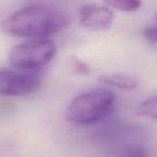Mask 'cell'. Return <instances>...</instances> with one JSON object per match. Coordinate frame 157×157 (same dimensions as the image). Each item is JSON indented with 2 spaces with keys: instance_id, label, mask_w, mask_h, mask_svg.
<instances>
[{
  "instance_id": "6da1fadb",
  "label": "cell",
  "mask_w": 157,
  "mask_h": 157,
  "mask_svg": "<svg viewBox=\"0 0 157 157\" xmlns=\"http://www.w3.org/2000/svg\"><path fill=\"white\" fill-rule=\"evenodd\" d=\"M69 17L48 7H27L11 14L1 24L6 33L13 37L42 39L68 27Z\"/></svg>"
},
{
  "instance_id": "7a4b0ae2",
  "label": "cell",
  "mask_w": 157,
  "mask_h": 157,
  "mask_svg": "<svg viewBox=\"0 0 157 157\" xmlns=\"http://www.w3.org/2000/svg\"><path fill=\"white\" fill-rule=\"evenodd\" d=\"M115 95L108 88H97L73 98L67 109V120L76 125H92L113 110Z\"/></svg>"
},
{
  "instance_id": "3957f363",
  "label": "cell",
  "mask_w": 157,
  "mask_h": 157,
  "mask_svg": "<svg viewBox=\"0 0 157 157\" xmlns=\"http://www.w3.org/2000/svg\"><path fill=\"white\" fill-rule=\"evenodd\" d=\"M56 55V45L51 40L36 39L15 45L10 50L9 60L14 67L33 71L48 65Z\"/></svg>"
},
{
  "instance_id": "277c9868",
  "label": "cell",
  "mask_w": 157,
  "mask_h": 157,
  "mask_svg": "<svg viewBox=\"0 0 157 157\" xmlns=\"http://www.w3.org/2000/svg\"><path fill=\"white\" fill-rule=\"evenodd\" d=\"M39 75L27 71L0 70V96L20 97L35 93L41 87Z\"/></svg>"
},
{
  "instance_id": "5b68a950",
  "label": "cell",
  "mask_w": 157,
  "mask_h": 157,
  "mask_svg": "<svg viewBox=\"0 0 157 157\" xmlns=\"http://www.w3.org/2000/svg\"><path fill=\"white\" fill-rule=\"evenodd\" d=\"M113 20L114 14L110 8L98 5L84 6L78 14V24L83 28L93 31L109 29Z\"/></svg>"
},
{
  "instance_id": "8992f818",
  "label": "cell",
  "mask_w": 157,
  "mask_h": 157,
  "mask_svg": "<svg viewBox=\"0 0 157 157\" xmlns=\"http://www.w3.org/2000/svg\"><path fill=\"white\" fill-rule=\"evenodd\" d=\"M98 81L103 86H111L124 90H133L139 85V82L136 78L121 73L102 74L99 76Z\"/></svg>"
},
{
  "instance_id": "52a82bcc",
  "label": "cell",
  "mask_w": 157,
  "mask_h": 157,
  "mask_svg": "<svg viewBox=\"0 0 157 157\" xmlns=\"http://www.w3.org/2000/svg\"><path fill=\"white\" fill-rule=\"evenodd\" d=\"M136 113H137L138 116L156 120L157 118L156 96H152V97H150V98L145 99L144 101H142V102L138 105L137 110H136Z\"/></svg>"
},
{
  "instance_id": "ba28073f",
  "label": "cell",
  "mask_w": 157,
  "mask_h": 157,
  "mask_svg": "<svg viewBox=\"0 0 157 157\" xmlns=\"http://www.w3.org/2000/svg\"><path fill=\"white\" fill-rule=\"evenodd\" d=\"M112 9L123 12L137 11L141 7V0H103Z\"/></svg>"
},
{
  "instance_id": "9c48e42d",
  "label": "cell",
  "mask_w": 157,
  "mask_h": 157,
  "mask_svg": "<svg viewBox=\"0 0 157 157\" xmlns=\"http://www.w3.org/2000/svg\"><path fill=\"white\" fill-rule=\"evenodd\" d=\"M117 157H147V152L140 144L130 143L122 147Z\"/></svg>"
},
{
  "instance_id": "30bf717a",
  "label": "cell",
  "mask_w": 157,
  "mask_h": 157,
  "mask_svg": "<svg viewBox=\"0 0 157 157\" xmlns=\"http://www.w3.org/2000/svg\"><path fill=\"white\" fill-rule=\"evenodd\" d=\"M71 63H72V68H73V70L76 73L84 74V75L90 73V67L84 61H82L81 59L76 58V57H72Z\"/></svg>"
},
{
  "instance_id": "8fae6325",
  "label": "cell",
  "mask_w": 157,
  "mask_h": 157,
  "mask_svg": "<svg viewBox=\"0 0 157 157\" xmlns=\"http://www.w3.org/2000/svg\"><path fill=\"white\" fill-rule=\"evenodd\" d=\"M143 37L148 43L152 45H155L157 42V30H156V25H150L146 26L143 30Z\"/></svg>"
}]
</instances>
